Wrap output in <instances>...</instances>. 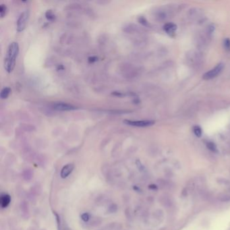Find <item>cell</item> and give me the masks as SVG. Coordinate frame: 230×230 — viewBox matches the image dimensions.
Returning <instances> with one entry per match:
<instances>
[{
    "mask_svg": "<svg viewBox=\"0 0 230 230\" xmlns=\"http://www.w3.org/2000/svg\"><path fill=\"white\" fill-rule=\"evenodd\" d=\"M82 219L84 220V221H87V220H88V219H89V215H88V214L84 213V214L82 216Z\"/></svg>",
    "mask_w": 230,
    "mask_h": 230,
    "instance_id": "2e32d148",
    "label": "cell"
},
{
    "mask_svg": "<svg viewBox=\"0 0 230 230\" xmlns=\"http://www.w3.org/2000/svg\"><path fill=\"white\" fill-rule=\"evenodd\" d=\"M10 201H11V199H10V195L7 194L1 195L0 202H1V206L2 208H6V207L8 206L10 202Z\"/></svg>",
    "mask_w": 230,
    "mask_h": 230,
    "instance_id": "ba28073f",
    "label": "cell"
},
{
    "mask_svg": "<svg viewBox=\"0 0 230 230\" xmlns=\"http://www.w3.org/2000/svg\"><path fill=\"white\" fill-rule=\"evenodd\" d=\"M193 132L197 137H201L202 136V129L199 126H195L193 127Z\"/></svg>",
    "mask_w": 230,
    "mask_h": 230,
    "instance_id": "8fae6325",
    "label": "cell"
},
{
    "mask_svg": "<svg viewBox=\"0 0 230 230\" xmlns=\"http://www.w3.org/2000/svg\"><path fill=\"white\" fill-rule=\"evenodd\" d=\"M207 146L209 150H211L212 152H217V146L215 145V144L213 143L212 142H208L207 143Z\"/></svg>",
    "mask_w": 230,
    "mask_h": 230,
    "instance_id": "7c38bea8",
    "label": "cell"
},
{
    "mask_svg": "<svg viewBox=\"0 0 230 230\" xmlns=\"http://www.w3.org/2000/svg\"><path fill=\"white\" fill-rule=\"evenodd\" d=\"M224 46L227 49H229L230 48V40L229 39H225Z\"/></svg>",
    "mask_w": 230,
    "mask_h": 230,
    "instance_id": "9a60e30c",
    "label": "cell"
},
{
    "mask_svg": "<svg viewBox=\"0 0 230 230\" xmlns=\"http://www.w3.org/2000/svg\"><path fill=\"white\" fill-rule=\"evenodd\" d=\"M223 64H219L218 65L214 67V68L211 69V70L206 72L205 74L203 75L202 78L204 80H211L214 78H215L218 75L221 73L223 69Z\"/></svg>",
    "mask_w": 230,
    "mask_h": 230,
    "instance_id": "7a4b0ae2",
    "label": "cell"
},
{
    "mask_svg": "<svg viewBox=\"0 0 230 230\" xmlns=\"http://www.w3.org/2000/svg\"><path fill=\"white\" fill-rule=\"evenodd\" d=\"M124 123L128 126H135V127H149L155 124V121L153 120H129L126 119L124 121Z\"/></svg>",
    "mask_w": 230,
    "mask_h": 230,
    "instance_id": "3957f363",
    "label": "cell"
},
{
    "mask_svg": "<svg viewBox=\"0 0 230 230\" xmlns=\"http://www.w3.org/2000/svg\"><path fill=\"white\" fill-rule=\"evenodd\" d=\"M52 107H53L55 110L60 111H73V110H76L77 109V107L74 106L73 105L64 103V102H57V103H54Z\"/></svg>",
    "mask_w": 230,
    "mask_h": 230,
    "instance_id": "5b68a950",
    "label": "cell"
},
{
    "mask_svg": "<svg viewBox=\"0 0 230 230\" xmlns=\"http://www.w3.org/2000/svg\"><path fill=\"white\" fill-rule=\"evenodd\" d=\"M29 16V13L28 11H24L20 15L18 21H17V31L18 32L23 31L26 28Z\"/></svg>",
    "mask_w": 230,
    "mask_h": 230,
    "instance_id": "277c9868",
    "label": "cell"
},
{
    "mask_svg": "<svg viewBox=\"0 0 230 230\" xmlns=\"http://www.w3.org/2000/svg\"><path fill=\"white\" fill-rule=\"evenodd\" d=\"M19 52V45L18 42H12L7 48L6 56L4 59V68L8 73L13 71L16 65V57Z\"/></svg>",
    "mask_w": 230,
    "mask_h": 230,
    "instance_id": "6da1fadb",
    "label": "cell"
},
{
    "mask_svg": "<svg viewBox=\"0 0 230 230\" xmlns=\"http://www.w3.org/2000/svg\"><path fill=\"white\" fill-rule=\"evenodd\" d=\"M32 176H33V172L31 169H26L23 172V177L26 180H30Z\"/></svg>",
    "mask_w": 230,
    "mask_h": 230,
    "instance_id": "30bf717a",
    "label": "cell"
},
{
    "mask_svg": "<svg viewBox=\"0 0 230 230\" xmlns=\"http://www.w3.org/2000/svg\"><path fill=\"white\" fill-rule=\"evenodd\" d=\"M163 29L167 34H169V35H172V34H174L175 32H176L177 29V26L174 23L169 22V23H167L166 24H165Z\"/></svg>",
    "mask_w": 230,
    "mask_h": 230,
    "instance_id": "52a82bcc",
    "label": "cell"
},
{
    "mask_svg": "<svg viewBox=\"0 0 230 230\" xmlns=\"http://www.w3.org/2000/svg\"><path fill=\"white\" fill-rule=\"evenodd\" d=\"M46 18L49 20V21H52L54 19V14L51 10H48L46 12Z\"/></svg>",
    "mask_w": 230,
    "mask_h": 230,
    "instance_id": "5bb4252c",
    "label": "cell"
},
{
    "mask_svg": "<svg viewBox=\"0 0 230 230\" xmlns=\"http://www.w3.org/2000/svg\"><path fill=\"white\" fill-rule=\"evenodd\" d=\"M74 164H72V163L67 164L66 166H65L62 169L61 177H62V178L67 177L70 174L72 173V171L74 170Z\"/></svg>",
    "mask_w": 230,
    "mask_h": 230,
    "instance_id": "8992f818",
    "label": "cell"
},
{
    "mask_svg": "<svg viewBox=\"0 0 230 230\" xmlns=\"http://www.w3.org/2000/svg\"><path fill=\"white\" fill-rule=\"evenodd\" d=\"M11 92V89L10 87H4V88L1 91L0 93V97L2 99H6L9 97L10 94Z\"/></svg>",
    "mask_w": 230,
    "mask_h": 230,
    "instance_id": "9c48e42d",
    "label": "cell"
},
{
    "mask_svg": "<svg viewBox=\"0 0 230 230\" xmlns=\"http://www.w3.org/2000/svg\"><path fill=\"white\" fill-rule=\"evenodd\" d=\"M7 12V7L5 6L4 4H1L0 6V16H1V18H4L5 16V15L6 14Z\"/></svg>",
    "mask_w": 230,
    "mask_h": 230,
    "instance_id": "4fadbf2b",
    "label": "cell"
}]
</instances>
